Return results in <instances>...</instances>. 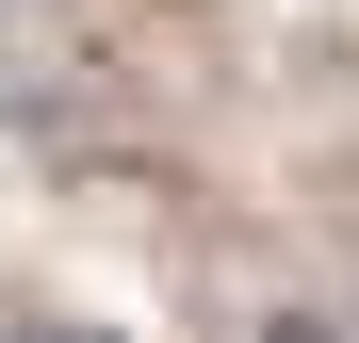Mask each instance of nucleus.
<instances>
[{
  "mask_svg": "<svg viewBox=\"0 0 359 343\" xmlns=\"http://www.w3.org/2000/svg\"><path fill=\"white\" fill-rule=\"evenodd\" d=\"M262 343H343V327L327 311H262Z\"/></svg>",
  "mask_w": 359,
  "mask_h": 343,
  "instance_id": "2",
  "label": "nucleus"
},
{
  "mask_svg": "<svg viewBox=\"0 0 359 343\" xmlns=\"http://www.w3.org/2000/svg\"><path fill=\"white\" fill-rule=\"evenodd\" d=\"M0 343H131V327H98V311H17Z\"/></svg>",
  "mask_w": 359,
  "mask_h": 343,
  "instance_id": "1",
  "label": "nucleus"
}]
</instances>
